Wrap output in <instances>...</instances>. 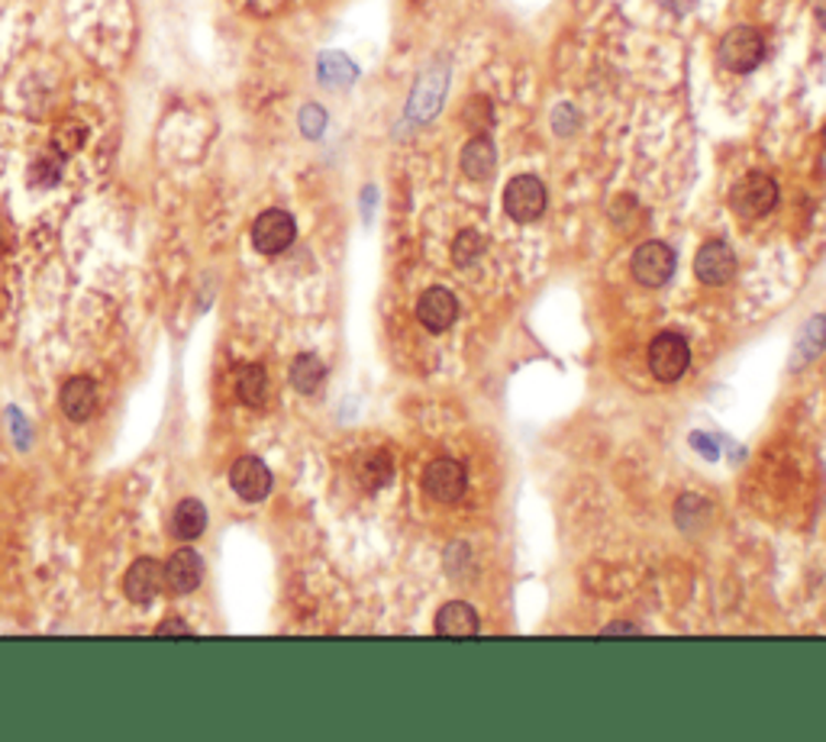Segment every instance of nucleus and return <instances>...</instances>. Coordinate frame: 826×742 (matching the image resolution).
<instances>
[{
  "label": "nucleus",
  "instance_id": "f257e3e1",
  "mask_svg": "<svg viewBox=\"0 0 826 742\" xmlns=\"http://www.w3.org/2000/svg\"><path fill=\"white\" fill-rule=\"evenodd\" d=\"M778 203V185L762 175V171H749L746 178H739L729 191V207L736 217L742 220H759L766 213H772Z\"/></svg>",
  "mask_w": 826,
  "mask_h": 742
},
{
  "label": "nucleus",
  "instance_id": "f03ea898",
  "mask_svg": "<svg viewBox=\"0 0 826 742\" xmlns=\"http://www.w3.org/2000/svg\"><path fill=\"white\" fill-rule=\"evenodd\" d=\"M762 58H766V40L752 26H733L720 43V62H724V68L736 71V75L756 71L762 65Z\"/></svg>",
  "mask_w": 826,
  "mask_h": 742
},
{
  "label": "nucleus",
  "instance_id": "7ed1b4c3",
  "mask_svg": "<svg viewBox=\"0 0 826 742\" xmlns=\"http://www.w3.org/2000/svg\"><path fill=\"white\" fill-rule=\"evenodd\" d=\"M687 365H691V346L679 333H659L649 343V372L659 381H665V385L679 381L687 372Z\"/></svg>",
  "mask_w": 826,
  "mask_h": 742
},
{
  "label": "nucleus",
  "instance_id": "20e7f679",
  "mask_svg": "<svg viewBox=\"0 0 826 742\" xmlns=\"http://www.w3.org/2000/svg\"><path fill=\"white\" fill-rule=\"evenodd\" d=\"M546 210V188L536 175H517L504 188V213L514 223H533Z\"/></svg>",
  "mask_w": 826,
  "mask_h": 742
},
{
  "label": "nucleus",
  "instance_id": "39448f33",
  "mask_svg": "<svg viewBox=\"0 0 826 742\" xmlns=\"http://www.w3.org/2000/svg\"><path fill=\"white\" fill-rule=\"evenodd\" d=\"M630 272L642 288H662L675 275V252H672V246L659 243V240L642 243L632 252Z\"/></svg>",
  "mask_w": 826,
  "mask_h": 742
},
{
  "label": "nucleus",
  "instance_id": "423d86ee",
  "mask_svg": "<svg viewBox=\"0 0 826 742\" xmlns=\"http://www.w3.org/2000/svg\"><path fill=\"white\" fill-rule=\"evenodd\" d=\"M694 275L707 288H724L736 278V252L724 240L704 243L701 252L694 255Z\"/></svg>",
  "mask_w": 826,
  "mask_h": 742
},
{
  "label": "nucleus",
  "instance_id": "0eeeda50",
  "mask_svg": "<svg viewBox=\"0 0 826 742\" xmlns=\"http://www.w3.org/2000/svg\"><path fill=\"white\" fill-rule=\"evenodd\" d=\"M469 488V475L455 458H433L423 472V491L439 503H455Z\"/></svg>",
  "mask_w": 826,
  "mask_h": 742
},
{
  "label": "nucleus",
  "instance_id": "6e6552de",
  "mask_svg": "<svg viewBox=\"0 0 826 742\" xmlns=\"http://www.w3.org/2000/svg\"><path fill=\"white\" fill-rule=\"evenodd\" d=\"M294 236H297V226H294L291 213H285V210H265L252 223V246L262 255L285 252L294 243Z\"/></svg>",
  "mask_w": 826,
  "mask_h": 742
},
{
  "label": "nucleus",
  "instance_id": "1a4fd4ad",
  "mask_svg": "<svg viewBox=\"0 0 826 742\" xmlns=\"http://www.w3.org/2000/svg\"><path fill=\"white\" fill-rule=\"evenodd\" d=\"M417 320L430 330V333H445L452 330V323L459 320V297L449 288H430L417 300Z\"/></svg>",
  "mask_w": 826,
  "mask_h": 742
},
{
  "label": "nucleus",
  "instance_id": "9d476101",
  "mask_svg": "<svg viewBox=\"0 0 826 742\" xmlns=\"http://www.w3.org/2000/svg\"><path fill=\"white\" fill-rule=\"evenodd\" d=\"M230 485H233V491L243 497V500L255 503V500H265L268 491H272V472H268V465L262 458L243 455L230 468Z\"/></svg>",
  "mask_w": 826,
  "mask_h": 742
},
{
  "label": "nucleus",
  "instance_id": "9b49d317",
  "mask_svg": "<svg viewBox=\"0 0 826 742\" xmlns=\"http://www.w3.org/2000/svg\"><path fill=\"white\" fill-rule=\"evenodd\" d=\"M162 588H165V565H158L155 558H136L123 578V594L133 603H152Z\"/></svg>",
  "mask_w": 826,
  "mask_h": 742
},
{
  "label": "nucleus",
  "instance_id": "f8f14e48",
  "mask_svg": "<svg viewBox=\"0 0 826 742\" xmlns=\"http://www.w3.org/2000/svg\"><path fill=\"white\" fill-rule=\"evenodd\" d=\"M58 400H62V410H65L68 420L85 423V420H91V417L98 413V385H95V378H88V375L68 378Z\"/></svg>",
  "mask_w": 826,
  "mask_h": 742
},
{
  "label": "nucleus",
  "instance_id": "ddd939ff",
  "mask_svg": "<svg viewBox=\"0 0 826 742\" xmlns=\"http://www.w3.org/2000/svg\"><path fill=\"white\" fill-rule=\"evenodd\" d=\"M203 578V562L195 549H178L172 552V558L165 562V585L175 594H191L200 588Z\"/></svg>",
  "mask_w": 826,
  "mask_h": 742
},
{
  "label": "nucleus",
  "instance_id": "4468645a",
  "mask_svg": "<svg viewBox=\"0 0 826 742\" xmlns=\"http://www.w3.org/2000/svg\"><path fill=\"white\" fill-rule=\"evenodd\" d=\"M437 633L439 636H452V640H469L482 633V620L478 610L465 600H452L437 613Z\"/></svg>",
  "mask_w": 826,
  "mask_h": 742
},
{
  "label": "nucleus",
  "instance_id": "2eb2a0df",
  "mask_svg": "<svg viewBox=\"0 0 826 742\" xmlns=\"http://www.w3.org/2000/svg\"><path fill=\"white\" fill-rule=\"evenodd\" d=\"M355 478L365 491H378L390 485L394 478V458L385 448H365L359 458H355Z\"/></svg>",
  "mask_w": 826,
  "mask_h": 742
},
{
  "label": "nucleus",
  "instance_id": "dca6fc26",
  "mask_svg": "<svg viewBox=\"0 0 826 742\" xmlns=\"http://www.w3.org/2000/svg\"><path fill=\"white\" fill-rule=\"evenodd\" d=\"M494 168H497V152L491 146V140H487L485 133L472 136V143L462 148V171H465V178L487 181L494 175Z\"/></svg>",
  "mask_w": 826,
  "mask_h": 742
},
{
  "label": "nucleus",
  "instance_id": "f3484780",
  "mask_svg": "<svg viewBox=\"0 0 826 742\" xmlns=\"http://www.w3.org/2000/svg\"><path fill=\"white\" fill-rule=\"evenodd\" d=\"M442 95H445V71H427L414 91V100H410V117L414 120H430L442 103Z\"/></svg>",
  "mask_w": 826,
  "mask_h": 742
},
{
  "label": "nucleus",
  "instance_id": "a211bd4d",
  "mask_svg": "<svg viewBox=\"0 0 826 742\" xmlns=\"http://www.w3.org/2000/svg\"><path fill=\"white\" fill-rule=\"evenodd\" d=\"M826 346V317H814V320H807V326L801 330V340H797V346H794V362H791V368L797 372V368H804L807 362H814Z\"/></svg>",
  "mask_w": 826,
  "mask_h": 742
},
{
  "label": "nucleus",
  "instance_id": "6ab92c4d",
  "mask_svg": "<svg viewBox=\"0 0 826 742\" xmlns=\"http://www.w3.org/2000/svg\"><path fill=\"white\" fill-rule=\"evenodd\" d=\"M327 378V368L317 355H297L291 365V388L297 395H317Z\"/></svg>",
  "mask_w": 826,
  "mask_h": 742
},
{
  "label": "nucleus",
  "instance_id": "aec40b11",
  "mask_svg": "<svg viewBox=\"0 0 826 742\" xmlns=\"http://www.w3.org/2000/svg\"><path fill=\"white\" fill-rule=\"evenodd\" d=\"M172 527H175L178 540H197V536L207 530V510H203V503L195 500V497L181 500V503L175 507V520H172Z\"/></svg>",
  "mask_w": 826,
  "mask_h": 742
},
{
  "label": "nucleus",
  "instance_id": "412c9836",
  "mask_svg": "<svg viewBox=\"0 0 826 742\" xmlns=\"http://www.w3.org/2000/svg\"><path fill=\"white\" fill-rule=\"evenodd\" d=\"M236 391L243 397L249 407H262L265 397H268V375L262 365H245L240 372V381H236Z\"/></svg>",
  "mask_w": 826,
  "mask_h": 742
},
{
  "label": "nucleus",
  "instance_id": "4be33fe9",
  "mask_svg": "<svg viewBox=\"0 0 826 742\" xmlns=\"http://www.w3.org/2000/svg\"><path fill=\"white\" fill-rule=\"evenodd\" d=\"M320 81L333 85V88H342V85L355 81V65L345 55H340V52H330V55L320 58Z\"/></svg>",
  "mask_w": 826,
  "mask_h": 742
},
{
  "label": "nucleus",
  "instance_id": "5701e85b",
  "mask_svg": "<svg viewBox=\"0 0 826 742\" xmlns=\"http://www.w3.org/2000/svg\"><path fill=\"white\" fill-rule=\"evenodd\" d=\"M482 252H485V236L478 230H462L452 243V262L459 268H469L482 258Z\"/></svg>",
  "mask_w": 826,
  "mask_h": 742
},
{
  "label": "nucleus",
  "instance_id": "b1692460",
  "mask_svg": "<svg viewBox=\"0 0 826 742\" xmlns=\"http://www.w3.org/2000/svg\"><path fill=\"white\" fill-rule=\"evenodd\" d=\"M462 120H465V126L478 136V133H485L487 126L494 123V117H491V103L487 98H472L465 103V110H462Z\"/></svg>",
  "mask_w": 826,
  "mask_h": 742
},
{
  "label": "nucleus",
  "instance_id": "393cba45",
  "mask_svg": "<svg viewBox=\"0 0 826 742\" xmlns=\"http://www.w3.org/2000/svg\"><path fill=\"white\" fill-rule=\"evenodd\" d=\"M300 130H304V136L317 140V136L327 130V110H323V107H317V103L304 107V113H300Z\"/></svg>",
  "mask_w": 826,
  "mask_h": 742
},
{
  "label": "nucleus",
  "instance_id": "a878e982",
  "mask_svg": "<svg viewBox=\"0 0 826 742\" xmlns=\"http://www.w3.org/2000/svg\"><path fill=\"white\" fill-rule=\"evenodd\" d=\"M55 178H58V158L43 155V158L33 162V168H30V181H33V185L49 188V185H55Z\"/></svg>",
  "mask_w": 826,
  "mask_h": 742
},
{
  "label": "nucleus",
  "instance_id": "bb28decb",
  "mask_svg": "<svg viewBox=\"0 0 826 742\" xmlns=\"http://www.w3.org/2000/svg\"><path fill=\"white\" fill-rule=\"evenodd\" d=\"M614 633H639V627H632V623H610L604 630V636H614Z\"/></svg>",
  "mask_w": 826,
  "mask_h": 742
},
{
  "label": "nucleus",
  "instance_id": "cd10ccee",
  "mask_svg": "<svg viewBox=\"0 0 826 742\" xmlns=\"http://www.w3.org/2000/svg\"><path fill=\"white\" fill-rule=\"evenodd\" d=\"M158 633H188V627H185V623H178V620H168V623H162V627H158Z\"/></svg>",
  "mask_w": 826,
  "mask_h": 742
},
{
  "label": "nucleus",
  "instance_id": "c85d7f7f",
  "mask_svg": "<svg viewBox=\"0 0 826 742\" xmlns=\"http://www.w3.org/2000/svg\"><path fill=\"white\" fill-rule=\"evenodd\" d=\"M817 20H821V26L826 30V0H821V3H817Z\"/></svg>",
  "mask_w": 826,
  "mask_h": 742
},
{
  "label": "nucleus",
  "instance_id": "c756f323",
  "mask_svg": "<svg viewBox=\"0 0 826 742\" xmlns=\"http://www.w3.org/2000/svg\"><path fill=\"white\" fill-rule=\"evenodd\" d=\"M7 246V230H3V223H0V252Z\"/></svg>",
  "mask_w": 826,
  "mask_h": 742
}]
</instances>
